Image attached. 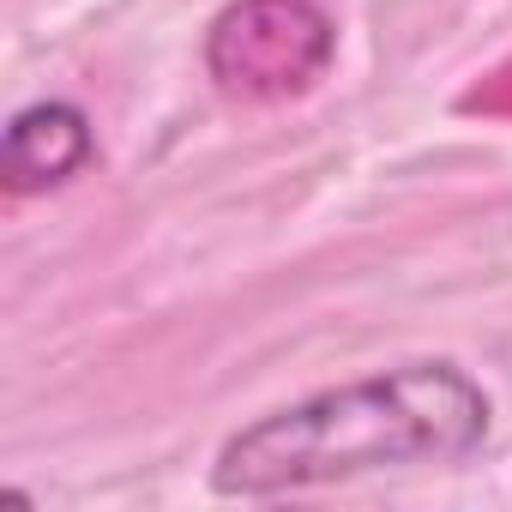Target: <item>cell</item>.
Segmentation results:
<instances>
[{"label": "cell", "instance_id": "1", "mask_svg": "<svg viewBox=\"0 0 512 512\" xmlns=\"http://www.w3.org/2000/svg\"><path fill=\"white\" fill-rule=\"evenodd\" d=\"M482 434L488 392L458 362H404L247 422L223 440L211 488L235 500H266L404 464H452L470 458Z\"/></svg>", "mask_w": 512, "mask_h": 512}, {"label": "cell", "instance_id": "3", "mask_svg": "<svg viewBox=\"0 0 512 512\" xmlns=\"http://www.w3.org/2000/svg\"><path fill=\"white\" fill-rule=\"evenodd\" d=\"M91 121L73 103H31L7 121L0 139V175L13 193H49L61 181H73L91 163Z\"/></svg>", "mask_w": 512, "mask_h": 512}, {"label": "cell", "instance_id": "2", "mask_svg": "<svg viewBox=\"0 0 512 512\" xmlns=\"http://www.w3.org/2000/svg\"><path fill=\"white\" fill-rule=\"evenodd\" d=\"M332 49V19L314 0H235L211 19L205 67L241 103H284L326 79Z\"/></svg>", "mask_w": 512, "mask_h": 512}]
</instances>
